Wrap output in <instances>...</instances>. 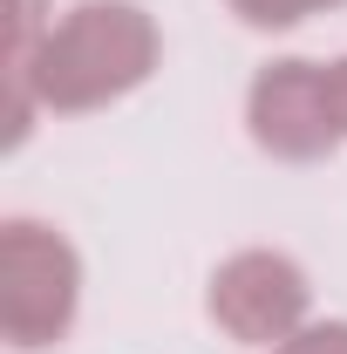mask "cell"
Listing matches in <instances>:
<instances>
[{"label":"cell","mask_w":347,"mask_h":354,"mask_svg":"<svg viewBox=\"0 0 347 354\" xmlns=\"http://www.w3.org/2000/svg\"><path fill=\"white\" fill-rule=\"evenodd\" d=\"M157 48V21L136 0H82L41 35L28 62H7V88H28L55 116H88L150 82Z\"/></svg>","instance_id":"obj_1"},{"label":"cell","mask_w":347,"mask_h":354,"mask_svg":"<svg viewBox=\"0 0 347 354\" xmlns=\"http://www.w3.org/2000/svg\"><path fill=\"white\" fill-rule=\"evenodd\" d=\"M82 307V259L75 245L41 218H7L0 225V334L7 348L35 354L62 348Z\"/></svg>","instance_id":"obj_2"},{"label":"cell","mask_w":347,"mask_h":354,"mask_svg":"<svg viewBox=\"0 0 347 354\" xmlns=\"http://www.w3.org/2000/svg\"><path fill=\"white\" fill-rule=\"evenodd\" d=\"M245 123H252V143L279 164H320L347 143L341 102H334V68L320 62H265L252 75V95H245Z\"/></svg>","instance_id":"obj_3"},{"label":"cell","mask_w":347,"mask_h":354,"mask_svg":"<svg viewBox=\"0 0 347 354\" xmlns=\"http://www.w3.org/2000/svg\"><path fill=\"white\" fill-rule=\"evenodd\" d=\"M306 300H313V286H306V272L286 252H232V259L212 272V293H205V307L212 320L232 334V341H245V348H279V341H293L306 327Z\"/></svg>","instance_id":"obj_4"},{"label":"cell","mask_w":347,"mask_h":354,"mask_svg":"<svg viewBox=\"0 0 347 354\" xmlns=\"http://www.w3.org/2000/svg\"><path fill=\"white\" fill-rule=\"evenodd\" d=\"M327 7H341V0H232V14L245 28H300L306 14H327Z\"/></svg>","instance_id":"obj_5"},{"label":"cell","mask_w":347,"mask_h":354,"mask_svg":"<svg viewBox=\"0 0 347 354\" xmlns=\"http://www.w3.org/2000/svg\"><path fill=\"white\" fill-rule=\"evenodd\" d=\"M272 354H347V320H306L293 341H279Z\"/></svg>","instance_id":"obj_6"},{"label":"cell","mask_w":347,"mask_h":354,"mask_svg":"<svg viewBox=\"0 0 347 354\" xmlns=\"http://www.w3.org/2000/svg\"><path fill=\"white\" fill-rule=\"evenodd\" d=\"M48 28H55V21H41V0H14V41H7V62H28V55L41 48Z\"/></svg>","instance_id":"obj_7"},{"label":"cell","mask_w":347,"mask_h":354,"mask_svg":"<svg viewBox=\"0 0 347 354\" xmlns=\"http://www.w3.org/2000/svg\"><path fill=\"white\" fill-rule=\"evenodd\" d=\"M334 102H341V123H347V62H334Z\"/></svg>","instance_id":"obj_8"}]
</instances>
